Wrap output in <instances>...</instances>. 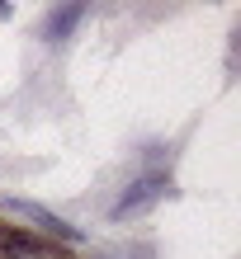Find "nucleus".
Returning a JSON list of instances; mask_svg holds the SVG:
<instances>
[{"label": "nucleus", "instance_id": "nucleus-1", "mask_svg": "<svg viewBox=\"0 0 241 259\" xmlns=\"http://www.w3.org/2000/svg\"><path fill=\"white\" fill-rule=\"evenodd\" d=\"M165 198H175V175H170V170H137L123 189L114 193V203L104 207V222H109V226L137 222V217H147L152 207H161Z\"/></svg>", "mask_w": 241, "mask_h": 259}, {"label": "nucleus", "instance_id": "nucleus-2", "mask_svg": "<svg viewBox=\"0 0 241 259\" xmlns=\"http://www.w3.org/2000/svg\"><path fill=\"white\" fill-rule=\"evenodd\" d=\"M5 212L10 217H24L28 222V231L33 236H43L48 245H62V250H81L85 240H90V231L85 226H76V222H66L62 212H52V207H43V203H33V198H5Z\"/></svg>", "mask_w": 241, "mask_h": 259}, {"label": "nucleus", "instance_id": "nucleus-3", "mask_svg": "<svg viewBox=\"0 0 241 259\" xmlns=\"http://www.w3.org/2000/svg\"><path fill=\"white\" fill-rule=\"evenodd\" d=\"M85 14H90L85 0L52 5L48 14H43V24H38V42H48V48H62V42H71V38H76V28L85 24Z\"/></svg>", "mask_w": 241, "mask_h": 259}, {"label": "nucleus", "instance_id": "nucleus-4", "mask_svg": "<svg viewBox=\"0 0 241 259\" xmlns=\"http://www.w3.org/2000/svg\"><path fill=\"white\" fill-rule=\"evenodd\" d=\"M52 245L19 222H0V259H43Z\"/></svg>", "mask_w": 241, "mask_h": 259}, {"label": "nucleus", "instance_id": "nucleus-5", "mask_svg": "<svg viewBox=\"0 0 241 259\" xmlns=\"http://www.w3.org/2000/svg\"><path fill=\"white\" fill-rule=\"evenodd\" d=\"M43 259H71V250H62V245H52L48 254H43Z\"/></svg>", "mask_w": 241, "mask_h": 259}, {"label": "nucleus", "instance_id": "nucleus-6", "mask_svg": "<svg viewBox=\"0 0 241 259\" xmlns=\"http://www.w3.org/2000/svg\"><path fill=\"white\" fill-rule=\"evenodd\" d=\"M14 19V5H5V0H0V24H10Z\"/></svg>", "mask_w": 241, "mask_h": 259}, {"label": "nucleus", "instance_id": "nucleus-7", "mask_svg": "<svg viewBox=\"0 0 241 259\" xmlns=\"http://www.w3.org/2000/svg\"><path fill=\"white\" fill-rule=\"evenodd\" d=\"M95 259H118V254H95Z\"/></svg>", "mask_w": 241, "mask_h": 259}]
</instances>
